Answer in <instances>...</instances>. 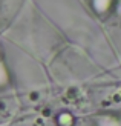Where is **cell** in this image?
I'll return each mask as SVG.
<instances>
[{"mask_svg": "<svg viewBox=\"0 0 121 126\" xmlns=\"http://www.w3.org/2000/svg\"><path fill=\"white\" fill-rule=\"evenodd\" d=\"M110 0H95V6H97L98 11H104L107 6H109Z\"/></svg>", "mask_w": 121, "mask_h": 126, "instance_id": "obj_1", "label": "cell"}]
</instances>
